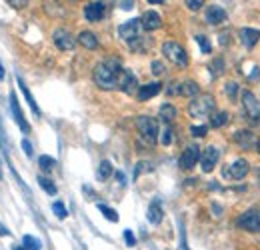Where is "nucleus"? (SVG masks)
<instances>
[{
	"label": "nucleus",
	"instance_id": "19",
	"mask_svg": "<svg viewBox=\"0 0 260 250\" xmlns=\"http://www.w3.org/2000/svg\"><path fill=\"white\" fill-rule=\"evenodd\" d=\"M204 20L208 24H222L226 20V12L220 8V6H208L206 8V14H204Z\"/></svg>",
	"mask_w": 260,
	"mask_h": 250
},
{
	"label": "nucleus",
	"instance_id": "24",
	"mask_svg": "<svg viewBox=\"0 0 260 250\" xmlns=\"http://www.w3.org/2000/svg\"><path fill=\"white\" fill-rule=\"evenodd\" d=\"M200 94V86L194 82V80H184L180 82V96H188V98H194Z\"/></svg>",
	"mask_w": 260,
	"mask_h": 250
},
{
	"label": "nucleus",
	"instance_id": "9",
	"mask_svg": "<svg viewBox=\"0 0 260 250\" xmlns=\"http://www.w3.org/2000/svg\"><path fill=\"white\" fill-rule=\"evenodd\" d=\"M220 158V150L216 146H206L204 152H200V166H202V172H212L216 162Z\"/></svg>",
	"mask_w": 260,
	"mask_h": 250
},
{
	"label": "nucleus",
	"instance_id": "22",
	"mask_svg": "<svg viewBox=\"0 0 260 250\" xmlns=\"http://www.w3.org/2000/svg\"><path fill=\"white\" fill-rule=\"evenodd\" d=\"M162 216H164V212H162V204H160V200H154V202L148 206L146 218H148L150 224H160V222H162Z\"/></svg>",
	"mask_w": 260,
	"mask_h": 250
},
{
	"label": "nucleus",
	"instance_id": "46",
	"mask_svg": "<svg viewBox=\"0 0 260 250\" xmlns=\"http://www.w3.org/2000/svg\"><path fill=\"white\" fill-rule=\"evenodd\" d=\"M4 76H6V74H4V68H2V62H0V80H4Z\"/></svg>",
	"mask_w": 260,
	"mask_h": 250
},
{
	"label": "nucleus",
	"instance_id": "49",
	"mask_svg": "<svg viewBox=\"0 0 260 250\" xmlns=\"http://www.w3.org/2000/svg\"><path fill=\"white\" fill-rule=\"evenodd\" d=\"M182 250H188V246H186V242H184V238H182Z\"/></svg>",
	"mask_w": 260,
	"mask_h": 250
},
{
	"label": "nucleus",
	"instance_id": "30",
	"mask_svg": "<svg viewBox=\"0 0 260 250\" xmlns=\"http://www.w3.org/2000/svg\"><path fill=\"white\" fill-rule=\"evenodd\" d=\"M208 68H210V74H212V76H220V74L224 72V60L218 56V58H214V60L208 64Z\"/></svg>",
	"mask_w": 260,
	"mask_h": 250
},
{
	"label": "nucleus",
	"instance_id": "44",
	"mask_svg": "<svg viewBox=\"0 0 260 250\" xmlns=\"http://www.w3.org/2000/svg\"><path fill=\"white\" fill-rule=\"evenodd\" d=\"M212 210H214V216H220L222 214V208L218 204H212Z\"/></svg>",
	"mask_w": 260,
	"mask_h": 250
},
{
	"label": "nucleus",
	"instance_id": "12",
	"mask_svg": "<svg viewBox=\"0 0 260 250\" xmlns=\"http://www.w3.org/2000/svg\"><path fill=\"white\" fill-rule=\"evenodd\" d=\"M104 12H106V4H104V2H88V4L84 6V18H86L88 22H98V20H102Z\"/></svg>",
	"mask_w": 260,
	"mask_h": 250
},
{
	"label": "nucleus",
	"instance_id": "20",
	"mask_svg": "<svg viewBox=\"0 0 260 250\" xmlns=\"http://www.w3.org/2000/svg\"><path fill=\"white\" fill-rule=\"evenodd\" d=\"M76 40H78V44L84 46L86 50H94V48H98V38H96V34L90 32V30H82V32L76 36Z\"/></svg>",
	"mask_w": 260,
	"mask_h": 250
},
{
	"label": "nucleus",
	"instance_id": "31",
	"mask_svg": "<svg viewBox=\"0 0 260 250\" xmlns=\"http://www.w3.org/2000/svg\"><path fill=\"white\" fill-rule=\"evenodd\" d=\"M98 210L102 212V216L104 218H108L110 222H118V214H116V210L114 208H110V206H106V204H98Z\"/></svg>",
	"mask_w": 260,
	"mask_h": 250
},
{
	"label": "nucleus",
	"instance_id": "14",
	"mask_svg": "<svg viewBox=\"0 0 260 250\" xmlns=\"http://www.w3.org/2000/svg\"><path fill=\"white\" fill-rule=\"evenodd\" d=\"M234 142H236L242 150H252V148H256V144H258L256 136H254L250 130H238V132L234 134Z\"/></svg>",
	"mask_w": 260,
	"mask_h": 250
},
{
	"label": "nucleus",
	"instance_id": "37",
	"mask_svg": "<svg viewBox=\"0 0 260 250\" xmlns=\"http://www.w3.org/2000/svg\"><path fill=\"white\" fill-rule=\"evenodd\" d=\"M150 70H152V74L160 76V74L164 72V64H162L160 60H152V64H150Z\"/></svg>",
	"mask_w": 260,
	"mask_h": 250
},
{
	"label": "nucleus",
	"instance_id": "28",
	"mask_svg": "<svg viewBox=\"0 0 260 250\" xmlns=\"http://www.w3.org/2000/svg\"><path fill=\"white\" fill-rule=\"evenodd\" d=\"M224 92H226V96H228L232 102H236V96H238L240 88H238V84H236L234 80H228V82L224 84Z\"/></svg>",
	"mask_w": 260,
	"mask_h": 250
},
{
	"label": "nucleus",
	"instance_id": "42",
	"mask_svg": "<svg viewBox=\"0 0 260 250\" xmlns=\"http://www.w3.org/2000/svg\"><path fill=\"white\" fill-rule=\"evenodd\" d=\"M22 148H24V152H26L28 156H32V144H30V142H28L26 138L22 140Z\"/></svg>",
	"mask_w": 260,
	"mask_h": 250
},
{
	"label": "nucleus",
	"instance_id": "21",
	"mask_svg": "<svg viewBox=\"0 0 260 250\" xmlns=\"http://www.w3.org/2000/svg\"><path fill=\"white\" fill-rule=\"evenodd\" d=\"M16 84H18V90L24 94V98H26V102H28V106H30V110L36 114V116H40V108H38V104H36V100H34V96L30 94V90L26 88V84L22 82V78L20 76H16Z\"/></svg>",
	"mask_w": 260,
	"mask_h": 250
},
{
	"label": "nucleus",
	"instance_id": "26",
	"mask_svg": "<svg viewBox=\"0 0 260 250\" xmlns=\"http://www.w3.org/2000/svg\"><path fill=\"white\" fill-rule=\"evenodd\" d=\"M36 180H38V184L42 186V190H44L46 194H50V196H54V194L58 192V188H56V184H54V180H50L48 176H38Z\"/></svg>",
	"mask_w": 260,
	"mask_h": 250
},
{
	"label": "nucleus",
	"instance_id": "8",
	"mask_svg": "<svg viewBox=\"0 0 260 250\" xmlns=\"http://www.w3.org/2000/svg\"><path fill=\"white\" fill-rule=\"evenodd\" d=\"M198 160H200V148H198L196 144H190V146H186V150L180 154L178 166H180L182 170H190V168H194V166L198 164Z\"/></svg>",
	"mask_w": 260,
	"mask_h": 250
},
{
	"label": "nucleus",
	"instance_id": "4",
	"mask_svg": "<svg viewBox=\"0 0 260 250\" xmlns=\"http://www.w3.org/2000/svg\"><path fill=\"white\" fill-rule=\"evenodd\" d=\"M136 128H138L140 136H142L148 144H154L156 138H158V134H160L158 122H156L152 116H146V114H142V116L136 118Z\"/></svg>",
	"mask_w": 260,
	"mask_h": 250
},
{
	"label": "nucleus",
	"instance_id": "1",
	"mask_svg": "<svg viewBox=\"0 0 260 250\" xmlns=\"http://www.w3.org/2000/svg\"><path fill=\"white\" fill-rule=\"evenodd\" d=\"M122 72V64L118 58H106L98 62L92 70V80L102 90H114L118 88V78Z\"/></svg>",
	"mask_w": 260,
	"mask_h": 250
},
{
	"label": "nucleus",
	"instance_id": "52",
	"mask_svg": "<svg viewBox=\"0 0 260 250\" xmlns=\"http://www.w3.org/2000/svg\"><path fill=\"white\" fill-rule=\"evenodd\" d=\"M258 176H260V172H258Z\"/></svg>",
	"mask_w": 260,
	"mask_h": 250
},
{
	"label": "nucleus",
	"instance_id": "45",
	"mask_svg": "<svg viewBox=\"0 0 260 250\" xmlns=\"http://www.w3.org/2000/svg\"><path fill=\"white\" fill-rule=\"evenodd\" d=\"M114 176H116V180H118L120 184H124V174H122V172H114Z\"/></svg>",
	"mask_w": 260,
	"mask_h": 250
},
{
	"label": "nucleus",
	"instance_id": "47",
	"mask_svg": "<svg viewBox=\"0 0 260 250\" xmlns=\"http://www.w3.org/2000/svg\"><path fill=\"white\" fill-rule=\"evenodd\" d=\"M0 234H10V232H8V228H4L2 224H0Z\"/></svg>",
	"mask_w": 260,
	"mask_h": 250
},
{
	"label": "nucleus",
	"instance_id": "50",
	"mask_svg": "<svg viewBox=\"0 0 260 250\" xmlns=\"http://www.w3.org/2000/svg\"><path fill=\"white\" fill-rule=\"evenodd\" d=\"M256 150H258V154H260V140H258V144H256Z\"/></svg>",
	"mask_w": 260,
	"mask_h": 250
},
{
	"label": "nucleus",
	"instance_id": "39",
	"mask_svg": "<svg viewBox=\"0 0 260 250\" xmlns=\"http://www.w3.org/2000/svg\"><path fill=\"white\" fill-rule=\"evenodd\" d=\"M190 10H200L202 6H204V2H202V0H186V2H184Z\"/></svg>",
	"mask_w": 260,
	"mask_h": 250
},
{
	"label": "nucleus",
	"instance_id": "18",
	"mask_svg": "<svg viewBox=\"0 0 260 250\" xmlns=\"http://www.w3.org/2000/svg\"><path fill=\"white\" fill-rule=\"evenodd\" d=\"M160 90H162V84H160V82H148V84H142V86L138 88L136 96H138L140 102H146V100H150L152 96H156Z\"/></svg>",
	"mask_w": 260,
	"mask_h": 250
},
{
	"label": "nucleus",
	"instance_id": "11",
	"mask_svg": "<svg viewBox=\"0 0 260 250\" xmlns=\"http://www.w3.org/2000/svg\"><path fill=\"white\" fill-rule=\"evenodd\" d=\"M52 40L56 44V48L60 50H72L76 46V38L66 30V28H58L52 32Z\"/></svg>",
	"mask_w": 260,
	"mask_h": 250
},
{
	"label": "nucleus",
	"instance_id": "25",
	"mask_svg": "<svg viewBox=\"0 0 260 250\" xmlns=\"http://www.w3.org/2000/svg\"><path fill=\"white\" fill-rule=\"evenodd\" d=\"M158 114H160V118H162L164 122H172V120L176 118V108H174L170 102H166V104L160 106V112H158Z\"/></svg>",
	"mask_w": 260,
	"mask_h": 250
},
{
	"label": "nucleus",
	"instance_id": "16",
	"mask_svg": "<svg viewBox=\"0 0 260 250\" xmlns=\"http://www.w3.org/2000/svg\"><path fill=\"white\" fill-rule=\"evenodd\" d=\"M10 110H12V114H14V120H16V124L22 128V132L24 134H28L30 132V124L26 122V118H24V112L20 110V106H18V100H16V96L14 94H10Z\"/></svg>",
	"mask_w": 260,
	"mask_h": 250
},
{
	"label": "nucleus",
	"instance_id": "10",
	"mask_svg": "<svg viewBox=\"0 0 260 250\" xmlns=\"http://www.w3.org/2000/svg\"><path fill=\"white\" fill-rule=\"evenodd\" d=\"M138 30H140V18H132V20H128V22L118 26V36L122 40L134 42L138 38Z\"/></svg>",
	"mask_w": 260,
	"mask_h": 250
},
{
	"label": "nucleus",
	"instance_id": "2",
	"mask_svg": "<svg viewBox=\"0 0 260 250\" xmlns=\"http://www.w3.org/2000/svg\"><path fill=\"white\" fill-rule=\"evenodd\" d=\"M214 106H216V102H214V98H212L210 94H198V96H194V98L190 100V104H188V114H190L192 118H202V116L212 114V112H214Z\"/></svg>",
	"mask_w": 260,
	"mask_h": 250
},
{
	"label": "nucleus",
	"instance_id": "27",
	"mask_svg": "<svg viewBox=\"0 0 260 250\" xmlns=\"http://www.w3.org/2000/svg\"><path fill=\"white\" fill-rule=\"evenodd\" d=\"M22 248L24 250H42V242L36 236L26 234V236H22Z\"/></svg>",
	"mask_w": 260,
	"mask_h": 250
},
{
	"label": "nucleus",
	"instance_id": "3",
	"mask_svg": "<svg viewBox=\"0 0 260 250\" xmlns=\"http://www.w3.org/2000/svg\"><path fill=\"white\" fill-rule=\"evenodd\" d=\"M162 54H164V58H168L172 64H176L180 68L188 66V54H186L184 46L178 44V42H174V40H166L162 44Z\"/></svg>",
	"mask_w": 260,
	"mask_h": 250
},
{
	"label": "nucleus",
	"instance_id": "17",
	"mask_svg": "<svg viewBox=\"0 0 260 250\" xmlns=\"http://www.w3.org/2000/svg\"><path fill=\"white\" fill-rule=\"evenodd\" d=\"M140 26H142L144 30H156V28L162 26V18H160L158 12H154V10H146V12L140 16Z\"/></svg>",
	"mask_w": 260,
	"mask_h": 250
},
{
	"label": "nucleus",
	"instance_id": "48",
	"mask_svg": "<svg viewBox=\"0 0 260 250\" xmlns=\"http://www.w3.org/2000/svg\"><path fill=\"white\" fill-rule=\"evenodd\" d=\"M10 4H14V6H24L26 2H16V0H10Z\"/></svg>",
	"mask_w": 260,
	"mask_h": 250
},
{
	"label": "nucleus",
	"instance_id": "33",
	"mask_svg": "<svg viewBox=\"0 0 260 250\" xmlns=\"http://www.w3.org/2000/svg\"><path fill=\"white\" fill-rule=\"evenodd\" d=\"M38 164H40V168H42L44 172H50V170L56 166V160H54L52 156H46V154H44V156L38 158Z\"/></svg>",
	"mask_w": 260,
	"mask_h": 250
},
{
	"label": "nucleus",
	"instance_id": "40",
	"mask_svg": "<svg viewBox=\"0 0 260 250\" xmlns=\"http://www.w3.org/2000/svg\"><path fill=\"white\" fill-rule=\"evenodd\" d=\"M124 240H126V246H134L136 244V238H134L132 230H124Z\"/></svg>",
	"mask_w": 260,
	"mask_h": 250
},
{
	"label": "nucleus",
	"instance_id": "29",
	"mask_svg": "<svg viewBox=\"0 0 260 250\" xmlns=\"http://www.w3.org/2000/svg\"><path fill=\"white\" fill-rule=\"evenodd\" d=\"M112 174V164L108 160H102L98 166V180H108Z\"/></svg>",
	"mask_w": 260,
	"mask_h": 250
},
{
	"label": "nucleus",
	"instance_id": "13",
	"mask_svg": "<svg viewBox=\"0 0 260 250\" xmlns=\"http://www.w3.org/2000/svg\"><path fill=\"white\" fill-rule=\"evenodd\" d=\"M136 76L130 72L128 68H122V72H120V78H118V88L122 90V92H126V94H132L134 92V88H136Z\"/></svg>",
	"mask_w": 260,
	"mask_h": 250
},
{
	"label": "nucleus",
	"instance_id": "32",
	"mask_svg": "<svg viewBox=\"0 0 260 250\" xmlns=\"http://www.w3.org/2000/svg\"><path fill=\"white\" fill-rule=\"evenodd\" d=\"M194 40L198 42V46H200V50L204 52V54H210L212 52V46H210V40L204 36V34H196L194 36Z\"/></svg>",
	"mask_w": 260,
	"mask_h": 250
},
{
	"label": "nucleus",
	"instance_id": "15",
	"mask_svg": "<svg viewBox=\"0 0 260 250\" xmlns=\"http://www.w3.org/2000/svg\"><path fill=\"white\" fill-rule=\"evenodd\" d=\"M238 40L242 42L244 48H254L256 42L260 40V30H256V28H240L238 30Z\"/></svg>",
	"mask_w": 260,
	"mask_h": 250
},
{
	"label": "nucleus",
	"instance_id": "35",
	"mask_svg": "<svg viewBox=\"0 0 260 250\" xmlns=\"http://www.w3.org/2000/svg\"><path fill=\"white\" fill-rule=\"evenodd\" d=\"M206 132H208L206 124H200V126H190V134L194 138H202V136H206Z\"/></svg>",
	"mask_w": 260,
	"mask_h": 250
},
{
	"label": "nucleus",
	"instance_id": "6",
	"mask_svg": "<svg viewBox=\"0 0 260 250\" xmlns=\"http://www.w3.org/2000/svg\"><path fill=\"white\" fill-rule=\"evenodd\" d=\"M248 170H250L248 162L244 158H236V160H232L230 164H226L222 168V176L226 180H242L248 174Z\"/></svg>",
	"mask_w": 260,
	"mask_h": 250
},
{
	"label": "nucleus",
	"instance_id": "43",
	"mask_svg": "<svg viewBox=\"0 0 260 250\" xmlns=\"http://www.w3.org/2000/svg\"><path fill=\"white\" fill-rule=\"evenodd\" d=\"M132 4H134V2H130V0H126V2H120V8L130 10V8H132Z\"/></svg>",
	"mask_w": 260,
	"mask_h": 250
},
{
	"label": "nucleus",
	"instance_id": "23",
	"mask_svg": "<svg viewBox=\"0 0 260 250\" xmlns=\"http://www.w3.org/2000/svg\"><path fill=\"white\" fill-rule=\"evenodd\" d=\"M228 120H230V114L226 110H214L212 116H210V126L212 128H222V126L228 124Z\"/></svg>",
	"mask_w": 260,
	"mask_h": 250
},
{
	"label": "nucleus",
	"instance_id": "38",
	"mask_svg": "<svg viewBox=\"0 0 260 250\" xmlns=\"http://www.w3.org/2000/svg\"><path fill=\"white\" fill-rule=\"evenodd\" d=\"M166 94H168V96H176V94H180V82H176V80L170 82L168 88H166Z\"/></svg>",
	"mask_w": 260,
	"mask_h": 250
},
{
	"label": "nucleus",
	"instance_id": "36",
	"mask_svg": "<svg viewBox=\"0 0 260 250\" xmlns=\"http://www.w3.org/2000/svg\"><path fill=\"white\" fill-rule=\"evenodd\" d=\"M160 142H162L164 146H168V144L172 142V128L166 126V128L162 130V134H160Z\"/></svg>",
	"mask_w": 260,
	"mask_h": 250
},
{
	"label": "nucleus",
	"instance_id": "7",
	"mask_svg": "<svg viewBox=\"0 0 260 250\" xmlns=\"http://www.w3.org/2000/svg\"><path fill=\"white\" fill-rule=\"evenodd\" d=\"M242 106H244L246 116H248L252 122H258V120H260V100H258L250 90H244V92H242Z\"/></svg>",
	"mask_w": 260,
	"mask_h": 250
},
{
	"label": "nucleus",
	"instance_id": "5",
	"mask_svg": "<svg viewBox=\"0 0 260 250\" xmlns=\"http://www.w3.org/2000/svg\"><path fill=\"white\" fill-rule=\"evenodd\" d=\"M240 230H246V232H260V210L256 208H250L246 212H242L236 222H234Z\"/></svg>",
	"mask_w": 260,
	"mask_h": 250
},
{
	"label": "nucleus",
	"instance_id": "51",
	"mask_svg": "<svg viewBox=\"0 0 260 250\" xmlns=\"http://www.w3.org/2000/svg\"><path fill=\"white\" fill-rule=\"evenodd\" d=\"M14 250H24V248H22V246H16V248H14Z\"/></svg>",
	"mask_w": 260,
	"mask_h": 250
},
{
	"label": "nucleus",
	"instance_id": "41",
	"mask_svg": "<svg viewBox=\"0 0 260 250\" xmlns=\"http://www.w3.org/2000/svg\"><path fill=\"white\" fill-rule=\"evenodd\" d=\"M144 170H152L150 162H138V166H136V172H134V176H138V174H140V172H144Z\"/></svg>",
	"mask_w": 260,
	"mask_h": 250
},
{
	"label": "nucleus",
	"instance_id": "34",
	"mask_svg": "<svg viewBox=\"0 0 260 250\" xmlns=\"http://www.w3.org/2000/svg\"><path fill=\"white\" fill-rule=\"evenodd\" d=\"M52 210H54V214L60 218V220H64L66 216H68V212H66V206L60 202V200H56V202H52Z\"/></svg>",
	"mask_w": 260,
	"mask_h": 250
}]
</instances>
